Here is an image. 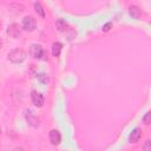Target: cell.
<instances>
[{"mask_svg": "<svg viewBox=\"0 0 151 151\" xmlns=\"http://www.w3.org/2000/svg\"><path fill=\"white\" fill-rule=\"evenodd\" d=\"M27 57V53L21 48H14L8 53V60L13 64H21Z\"/></svg>", "mask_w": 151, "mask_h": 151, "instance_id": "1", "label": "cell"}, {"mask_svg": "<svg viewBox=\"0 0 151 151\" xmlns=\"http://www.w3.org/2000/svg\"><path fill=\"white\" fill-rule=\"evenodd\" d=\"M25 118H26V122L28 123V125H31L32 127H37L39 125V119L32 110H26L25 111Z\"/></svg>", "mask_w": 151, "mask_h": 151, "instance_id": "2", "label": "cell"}, {"mask_svg": "<svg viewBox=\"0 0 151 151\" xmlns=\"http://www.w3.org/2000/svg\"><path fill=\"white\" fill-rule=\"evenodd\" d=\"M35 26H37V22H35V19L33 17H25L22 19V28L24 29L32 32L35 29Z\"/></svg>", "mask_w": 151, "mask_h": 151, "instance_id": "3", "label": "cell"}, {"mask_svg": "<svg viewBox=\"0 0 151 151\" xmlns=\"http://www.w3.org/2000/svg\"><path fill=\"white\" fill-rule=\"evenodd\" d=\"M29 54L34 59H41V57L44 55V50H42V47L40 45L32 44L31 47H29Z\"/></svg>", "mask_w": 151, "mask_h": 151, "instance_id": "4", "label": "cell"}, {"mask_svg": "<svg viewBox=\"0 0 151 151\" xmlns=\"http://www.w3.org/2000/svg\"><path fill=\"white\" fill-rule=\"evenodd\" d=\"M31 98H32V101H33V104L35 105V106H38V107H41L42 105H44V96L41 94V93H39V92H37V91H32L31 92Z\"/></svg>", "mask_w": 151, "mask_h": 151, "instance_id": "5", "label": "cell"}, {"mask_svg": "<svg viewBox=\"0 0 151 151\" xmlns=\"http://www.w3.org/2000/svg\"><path fill=\"white\" fill-rule=\"evenodd\" d=\"M48 137H50V142L53 145H58L61 142V134H60V132L58 130H51Z\"/></svg>", "mask_w": 151, "mask_h": 151, "instance_id": "6", "label": "cell"}, {"mask_svg": "<svg viewBox=\"0 0 151 151\" xmlns=\"http://www.w3.org/2000/svg\"><path fill=\"white\" fill-rule=\"evenodd\" d=\"M7 34L12 38H18L20 35V27L18 24H12L7 28Z\"/></svg>", "mask_w": 151, "mask_h": 151, "instance_id": "7", "label": "cell"}, {"mask_svg": "<svg viewBox=\"0 0 151 151\" xmlns=\"http://www.w3.org/2000/svg\"><path fill=\"white\" fill-rule=\"evenodd\" d=\"M140 136H142V130L139 127H136V129H133L131 131V133L129 136V142L130 143H137L139 140Z\"/></svg>", "mask_w": 151, "mask_h": 151, "instance_id": "8", "label": "cell"}, {"mask_svg": "<svg viewBox=\"0 0 151 151\" xmlns=\"http://www.w3.org/2000/svg\"><path fill=\"white\" fill-rule=\"evenodd\" d=\"M61 48H63V44L61 42H53L52 45V54L53 57H59L60 55V52H61Z\"/></svg>", "mask_w": 151, "mask_h": 151, "instance_id": "9", "label": "cell"}, {"mask_svg": "<svg viewBox=\"0 0 151 151\" xmlns=\"http://www.w3.org/2000/svg\"><path fill=\"white\" fill-rule=\"evenodd\" d=\"M55 26H57V28H58L60 32H63V31H65V29L67 28V24H66V21H65L64 19H58V20L55 21Z\"/></svg>", "mask_w": 151, "mask_h": 151, "instance_id": "10", "label": "cell"}, {"mask_svg": "<svg viewBox=\"0 0 151 151\" xmlns=\"http://www.w3.org/2000/svg\"><path fill=\"white\" fill-rule=\"evenodd\" d=\"M139 14H140V11L137 6H131L130 7V15L134 19H139Z\"/></svg>", "mask_w": 151, "mask_h": 151, "instance_id": "11", "label": "cell"}, {"mask_svg": "<svg viewBox=\"0 0 151 151\" xmlns=\"http://www.w3.org/2000/svg\"><path fill=\"white\" fill-rule=\"evenodd\" d=\"M34 8H35V12H37L41 18L45 17V11H44V8H42V6H41L40 2H34Z\"/></svg>", "mask_w": 151, "mask_h": 151, "instance_id": "12", "label": "cell"}, {"mask_svg": "<svg viewBox=\"0 0 151 151\" xmlns=\"http://www.w3.org/2000/svg\"><path fill=\"white\" fill-rule=\"evenodd\" d=\"M37 78H38L41 83H44V84H46V83H47V76H46V74H44V73L38 74V76H37Z\"/></svg>", "mask_w": 151, "mask_h": 151, "instance_id": "13", "label": "cell"}, {"mask_svg": "<svg viewBox=\"0 0 151 151\" xmlns=\"http://www.w3.org/2000/svg\"><path fill=\"white\" fill-rule=\"evenodd\" d=\"M150 117H151V112H150V111H147V112H146V114L143 117V123L149 124V123H150Z\"/></svg>", "mask_w": 151, "mask_h": 151, "instance_id": "14", "label": "cell"}, {"mask_svg": "<svg viewBox=\"0 0 151 151\" xmlns=\"http://www.w3.org/2000/svg\"><path fill=\"white\" fill-rule=\"evenodd\" d=\"M143 150H144V151H151V142H150V139H147V140L145 142V144H144V146H143Z\"/></svg>", "mask_w": 151, "mask_h": 151, "instance_id": "15", "label": "cell"}, {"mask_svg": "<svg viewBox=\"0 0 151 151\" xmlns=\"http://www.w3.org/2000/svg\"><path fill=\"white\" fill-rule=\"evenodd\" d=\"M111 26H112V24L111 22H107V24H105L104 26H103V32H107V31H110V28H111Z\"/></svg>", "mask_w": 151, "mask_h": 151, "instance_id": "16", "label": "cell"}, {"mask_svg": "<svg viewBox=\"0 0 151 151\" xmlns=\"http://www.w3.org/2000/svg\"><path fill=\"white\" fill-rule=\"evenodd\" d=\"M13 151H25V150H24L22 147H19V146H18V147H15Z\"/></svg>", "mask_w": 151, "mask_h": 151, "instance_id": "17", "label": "cell"}, {"mask_svg": "<svg viewBox=\"0 0 151 151\" xmlns=\"http://www.w3.org/2000/svg\"><path fill=\"white\" fill-rule=\"evenodd\" d=\"M1 45H2V41H1V38H0V47H1Z\"/></svg>", "mask_w": 151, "mask_h": 151, "instance_id": "18", "label": "cell"}]
</instances>
